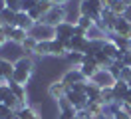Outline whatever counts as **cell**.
I'll use <instances>...</instances> for the list:
<instances>
[{
	"mask_svg": "<svg viewBox=\"0 0 131 119\" xmlns=\"http://www.w3.org/2000/svg\"><path fill=\"white\" fill-rule=\"evenodd\" d=\"M32 75H34L32 58H28V56L18 58L16 62H14V78H12V81H16L20 85H28L30 79H32Z\"/></svg>",
	"mask_w": 131,
	"mask_h": 119,
	"instance_id": "obj_1",
	"label": "cell"
},
{
	"mask_svg": "<svg viewBox=\"0 0 131 119\" xmlns=\"http://www.w3.org/2000/svg\"><path fill=\"white\" fill-rule=\"evenodd\" d=\"M101 10H103L101 0H82L80 2V16H88L95 24L101 20Z\"/></svg>",
	"mask_w": 131,
	"mask_h": 119,
	"instance_id": "obj_2",
	"label": "cell"
},
{
	"mask_svg": "<svg viewBox=\"0 0 131 119\" xmlns=\"http://www.w3.org/2000/svg\"><path fill=\"white\" fill-rule=\"evenodd\" d=\"M30 36L36 38L38 42H42V40H50V42H52V40H56V32H54V28L48 26L46 22H38L32 30H30Z\"/></svg>",
	"mask_w": 131,
	"mask_h": 119,
	"instance_id": "obj_3",
	"label": "cell"
},
{
	"mask_svg": "<svg viewBox=\"0 0 131 119\" xmlns=\"http://www.w3.org/2000/svg\"><path fill=\"white\" fill-rule=\"evenodd\" d=\"M66 18H68V12H66V6H54L50 10L48 14L44 16V22L52 26V28H56L58 24L66 22Z\"/></svg>",
	"mask_w": 131,
	"mask_h": 119,
	"instance_id": "obj_4",
	"label": "cell"
},
{
	"mask_svg": "<svg viewBox=\"0 0 131 119\" xmlns=\"http://www.w3.org/2000/svg\"><path fill=\"white\" fill-rule=\"evenodd\" d=\"M66 99H68V103H70V105H72V107H74L75 111L85 109V105H88V95H85V93H78V91L70 89V87H68Z\"/></svg>",
	"mask_w": 131,
	"mask_h": 119,
	"instance_id": "obj_5",
	"label": "cell"
},
{
	"mask_svg": "<svg viewBox=\"0 0 131 119\" xmlns=\"http://www.w3.org/2000/svg\"><path fill=\"white\" fill-rule=\"evenodd\" d=\"M60 81H62L64 85L72 87V85H75V83L88 81V79L83 78V73H82V70H80V68H70V70L66 71V73L62 75V78H60Z\"/></svg>",
	"mask_w": 131,
	"mask_h": 119,
	"instance_id": "obj_6",
	"label": "cell"
},
{
	"mask_svg": "<svg viewBox=\"0 0 131 119\" xmlns=\"http://www.w3.org/2000/svg\"><path fill=\"white\" fill-rule=\"evenodd\" d=\"M90 81L103 89V87H113V83L117 81V79L111 75V71H109V70H99L97 73H95V75L90 79Z\"/></svg>",
	"mask_w": 131,
	"mask_h": 119,
	"instance_id": "obj_7",
	"label": "cell"
},
{
	"mask_svg": "<svg viewBox=\"0 0 131 119\" xmlns=\"http://www.w3.org/2000/svg\"><path fill=\"white\" fill-rule=\"evenodd\" d=\"M54 32H56V38L58 40H62V42H70V40L74 38V22L66 20V22L58 24L56 28H54Z\"/></svg>",
	"mask_w": 131,
	"mask_h": 119,
	"instance_id": "obj_8",
	"label": "cell"
},
{
	"mask_svg": "<svg viewBox=\"0 0 131 119\" xmlns=\"http://www.w3.org/2000/svg\"><path fill=\"white\" fill-rule=\"evenodd\" d=\"M109 34H111V32H109ZM113 34L115 36H121V38H129L131 40V22H127L123 16H119V18L115 20Z\"/></svg>",
	"mask_w": 131,
	"mask_h": 119,
	"instance_id": "obj_9",
	"label": "cell"
},
{
	"mask_svg": "<svg viewBox=\"0 0 131 119\" xmlns=\"http://www.w3.org/2000/svg\"><path fill=\"white\" fill-rule=\"evenodd\" d=\"M66 93H68V85H64L60 79H58V81H52V83L48 85V95L52 97V99H56V101L64 99Z\"/></svg>",
	"mask_w": 131,
	"mask_h": 119,
	"instance_id": "obj_10",
	"label": "cell"
},
{
	"mask_svg": "<svg viewBox=\"0 0 131 119\" xmlns=\"http://www.w3.org/2000/svg\"><path fill=\"white\" fill-rule=\"evenodd\" d=\"M80 70H82L83 78L90 81V79H91V78H93V75H95V73L99 71V66L95 63V60H93V58H88V56H85V60H83V63L80 66Z\"/></svg>",
	"mask_w": 131,
	"mask_h": 119,
	"instance_id": "obj_11",
	"label": "cell"
},
{
	"mask_svg": "<svg viewBox=\"0 0 131 119\" xmlns=\"http://www.w3.org/2000/svg\"><path fill=\"white\" fill-rule=\"evenodd\" d=\"M10 85V91L16 95V99L20 101V105L24 107V105H30L28 103V91H26V85H20V83H16V81H8Z\"/></svg>",
	"mask_w": 131,
	"mask_h": 119,
	"instance_id": "obj_12",
	"label": "cell"
},
{
	"mask_svg": "<svg viewBox=\"0 0 131 119\" xmlns=\"http://www.w3.org/2000/svg\"><path fill=\"white\" fill-rule=\"evenodd\" d=\"M14 26H16V28H22V30H26V32H30L34 26H36V22L28 16V12L20 10V12L16 14V22H14Z\"/></svg>",
	"mask_w": 131,
	"mask_h": 119,
	"instance_id": "obj_13",
	"label": "cell"
},
{
	"mask_svg": "<svg viewBox=\"0 0 131 119\" xmlns=\"http://www.w3.org/2000/svg\"><path fill=\"white\" fill-rule=\"evenodd\" d=\"M88 42H90L88 38H78V36H74L70 42H64V44H66V48H68V52H82V54H85Z\"/></svg>",
	"mask_w": 131,
	"mask_h": 119,
	"instance_id": "obj_14",
	"label": "cell"
},
{
	"mask_svg": "<svg viewBox=\"0 0 131 119\" xmlns=\"http://www.w3.org/2000/svg\"><path fill=\"white\" fill-rule=\"evenodd\" d=\"M129 89H131L129 83L123 81V79H117V81L113 83V93H115V97H117V101H119V103H123V97H125V93H127Z\"/></svg>",
	"mask_w": 131,
	"mask_h": 119,
	"instance_id": "obj_15",
	"label": "cell"
},
{
	"mask_svg": "<svg viewBox=\"0 0 131 119\" xmlns=\"http://www.w3.org/2000/svg\"><path fill=\"white\" fill-rule=\"evenodd\" d=\"M85 113H88L90 117H99V115L105 113V107H103V103H99V101H88Z\"/></svg>",
	"mask_w": 131,
	"mask_h": 119,
	"instance_id": "obj_16",
	"label": "cell"
},
{
	"mask_svg": "<svg viewBox=\"0 0 131 119\" xmlns=\"http://www.w3.org/2000/svg\"><path fill=\"white\" fill-rule=\"evenodd\" d=\"M50 56H56V58H66L68 56V48H66V44L62 42V40H52V52H50Z\"/></svg>",
	"mask_w": 131,
	"mask_h": 119,
	"instance_id": "obj_17",
	"label": "cell"
},
{
	"mask_svg": "<svg viewBox=\"0 0 131 119\" xmlns=\"http://www.w3.org/2000/svg\"><path fill=\"white\" fill-rule=\"evenodd\" d=\"M99 101L103 103V107H109V105L117 103V97H115V93H113V87H103V89H101V99H99Z\"/></svg>",
	"mask_w": 131,
	"mask_h": 119,
	"instance_id": "obj_18",
	"label": "cell"
},
{
	"mask_svg": "<svg viewBox=\"0 0 131 119\" xmlns=\"http://www.w3.org/2000/svg\"><path fill=\"white\" fill-rule=\"evenodd\" d=\"M85 95H88V101H99L101 99V87H97L95 83L88 81V87H85ZM101 103V101H99Z\"/></svg>",
	"mask_w": 131,
	"mask_h": 119,
	"instance_id": "obj_19",
	"label": "cell"
},
{
	"mask_svg": "<svg viewBox=\"0 0 131 119\" xmlns=\"http://www.w3.org/2000/svg\"><path fill=\"white\" fill-rule=\"evenodd\" d=\"M50 52H52V42H50V40H42V42L36 44V52H34V56L46 58V56H50Z\"/></svg>",
	"mask_w": 131,
	"mask_h": 119,
	"instance_id": "obj_20",
	"label": "cell"
},
{
	"mask_svg": "<svg viewBox=\"0 0 131 119\" xmlns=\"http://www.w3.org/2000/svg\"><path fill=\"white\" fill-rule=\"evenodd\" d=\"M16 115H18L20 119H40L38 111L34 109L32 105H24V107H20V109L16 111Z\"/></svg>",
	"mask_w": 131,
	"mask_h": 119,
	"instance_id": "obj_21",
	"label": "cell"
},
{
	"mask_svg": "<svg viewBox=\"0 0 131 119\" xmlns=\"http://www.w3.org/2000/svg\"><path fill=\"white\" fill-rule=\"evenodd\" d=\"M30 36V32H26V30H22V28H16L14 26V30H12V34H10V42H14V44H24V40Z\"/></svg>",
	"mask_w": 131,
	"mask_h": 119,
	"instance_id": "obj_22",
	"label": "cell"
},
{
	"mask_svg": "<svg viewBox=\"0 0 131 119\" xmlns=\"http://www.w3.org/2000/svg\"><path fill=\"white\" fill-rule=\"evenodd\" d=\"M66 60H68V63H70L72 68H80L83 63V60H85V56H83L82 52H68Z\"/></svg>",
	"mask_w": 131,
	"mask_h": 119,
	"instance_id": "obj_23",
	"label": "cell"
},
{
	"mask_svg": "<svg viewBox=\"0 0 131 119\" xmlns=\"http://www.w3.org/2000/svg\"><path fill=\"white\" fill-rule=\"evenodd\" d=\"M101 52H103L109 60H113V62H115V58H117V54H119L117 46H115L111 40H107V38H105V44H103V50H101Z\"/></svg>",
	"mask_w": 131,
	"mask_h": 119,
	"instance_id": "obj_24",
	"label": "cell"
},
{
	"mask_svg": "<svg viewBox=\"0 0 131 119\" xmlns=\"http://www.w3.org/2000/svg\"><path fill=\"white\" fill-rule=\"evenodd\" d=\"M93 60H95V63L99 66V70H107V68L113 63V60H109V58H107L103 52H97V54L93 56Z\"/></svg>",
	"mask_w": 131,
	"mask_h": 119,
	"instance_id": "obj_25",
	"label": "cell"
},
{
	"mask_svg": "<svg viewBox=\"0 0 131 119\" xmlns=\"http://www.w3.org/2000/svg\"><path fill=\"white\" fill-rule=\"evenodd\" d=\"M75 24H78V26H82L85 32H90V30H93V28H95V22H93L91 18H88V16H78Z\"/></svg>",
	"mask_w": 131,
	"mask_h": 119,
	"instance_id": "obj_26",
	"label": "cell"
},
{
	"mask_svg": "<svg viewBox=\"0 0 131 119\" xmlns=\"http://www.w3.org/2000/svg\"><path fill=\"white\" fill-rule=\"evenodd\" d=\"M16 14H18V12L10 10V8H4V10L0 12V16H2L4 24H12V26H14V22H16Z\"/></svg>",
	"mask_w": 131,
	"mask_h": 119,
	"instance_id": "obj_27",
	"label": "cell"
},
{
	"mask_svg": "<svg viewBox=\"0 0 131 119\" xmlns=\"http://www.w3.org/2000/svg\"><path fill=\"white\" fill-rule=\"evenodd\" d=\"M36 44H38V40L32 38V36H28V38L24 40V44H22V50H24L26 54H34V52H36Z\"/></svg>",
	"mask_w": 131,
	"mask_h": 119,
	"instance_id": "obj_28",
	"label": "cell"
},
{
	"mask_svg": "<svg viewBox=\"0 0 131 119\" xmlns=\"http://www.w3.org/2000/svg\"><path fill=\"white\" fill-rule=\"evenodd\" d=\"M109 10H111V12H113V14L119 18V16L125 14V10H127V4H123L121 0H115V2H113V6L109 8Z\"/></svg>",
	"mask_w": 131,
	"mask_h": 119,
	"instance_id": "obj_29",
	"label": "cell"
},
{
	"mask_svg": "<svg viewBox=\"0 0 131 119\" xmlns=\"http://www.w3.org/2000/svg\"><path fill=\"white\" fill-rule=\"evenodd\" d=\"M36 6L40 8V12L44 16L48 14L50 10H52V8H54V2H52V0H38V4H36Z\"/></svg>",
	"mask_w": 131,
	"mask_h": 119,
	"instance_id": "obj_30",
	"label": "cell"
},
{
	"mask_svg": "<svg viewBox=\"0 0 131 119\" xmlns=\"http://www.w3.org/2000/svg\"><path fill=\"white\" fill-rule=\"evenodd\" d=\"M107 70L111 71V75H113L115 79H119V78H121V70H123V63H121V62H113L111 66H109V68H107Z\"/></svg>",
	"mask_w": 131,
	"mask_h": 119,
	"instance_id": "obj_31",
	"label": "cell"
},
{
	"mask_svg": "<svg viewBox=\"0 0 131 119\" xmlns=\"http://www.w3.org/2000/svg\"><path fill=\"white\" fill-rule=\"evenodd\" d=\"M10 95H12L10 85H8V83H2V85H0V103H4V101L10 97Z\"/></svg>",
	"mask_w": 131,
	"mask_h": 119,
	"instance_id": "obj_32",
	"label": "cell"
},
{
	"mask_svg": "<svg viewBox=\"0 0 131 119\" xmlns=\"http://www.w3.org/2000/svg\"><path fill=\"white\" fill-rule=\"evenodd\" d=\"M4 4H6V8L14 10V12H20V10H22V0H4Z\"/></svg>",
	"mask_w": 131,
	"mask_h": 119,
	"instance_id": "obj_33",
	"label": "cell"
},
{
	"mask_svg": "<svg viewBox=\"0 0 131 119\" xmlns=\"http://www.w3.org/2000/svg\"><path fill=\"white\" fill-rule=\"evenodd\" d=\"M111 119H131V111H127V109H117L115 113H111Z\"/></svg>",
	"mask_w": 131,
	"mask_h": 119,
	"instance_id": "obj_34",
	"label": "cell"
},
{
	"mask_svg": "<svg viewBox=\"0 0 131 119\" xmlns=\"http://www.w3.org/2000/svg\"><path fill=\"white\" fill-rule=\"evenodd\" d=\"M14 115V111L10 109L8 105H4V103H0V119H8Z\"/></svg>",
	"mask_w": 131,
	"mask_h": 119,
	"instance_id": "obj_35",
	"label": "cell"
},
{
	"mask_svg": "<svg viewBox=\"0 0 131 119\" xmlns=\"http://www.w3.org/2000/svg\"><path fill=\"white\" fill-rule=\"evenodd\" d=\"M36 4H38V0H22V10H24V12H30Z\"/></svg>",
	"mask_w": 131,
	"mask_h": 119,
	"instance_id": "obj_36",
	"label": "cell"
},
{
	"mask_svg": "<svg viewBox=\"0 0 131 119\" xmlns=\"http://www.w3.org/2000/svg\"><path fill=\"white\" fill-rule=\"evenodd\" d=\"M74 36H78V38H88V32L83 30L82 26H78V24L74 22Z\"/></svg>",
	"mask_w": 131,
	"mask_h": 119,
	"instance_id": "obj_37",
	"label": "cell"
},
{
	"mask_svg": "<svg viewBox=\"0 0 131 119\" xmlns=\"http://www.w3.org/2000/svg\"><path fill=\"white\" fill-rule=\"evenodd\" d=\"M123 109L131 111V89L125 93V97H123Z\"/></svg>",
	"mask_w": 131,
	"mask_h": 119,
	"instance_id": "obj_38",
	"label": "cell"
},
{
	"mask_svg": "<svg viewBox=\"0 0 131 119\" xmlns=\"http://www.w3.org/2000/svg\"><path fill=\"white\" fill-rule=\"evenodd\" d=\"M119 79H123V81H129V79H131V68H125V66H123L121 78H119Z\"/></svg>",
	"mask_w": 131,
	"mask_h": 119,
	"instance_id": "obj_39",
	"label": "cell"
},
{
	"mask_svg": "<svg viewBox=\"0 0 131 119\" xmlns=\"http://www.w3.org/2000/svg\"><path fill=\"white\" fill-rule=\"evenodd\" d=\"M121 63L125 66V68H131V50L123 54V60H121Z\"/></svg>",
	"mask_w": 131,
	"mask_h": 119,
	"instance_id": "obj_40",
	"label": "cell"
},
{
	"mask_svg": "<svg viewBox=\"0 0 131 119\" xmlns=\"http://www.w3.org/2000/svg\"><path fill=\"white\" fill-rule=\"evenodd\" d=\"M12 30H14V26H12V24H4V28H2V34H4V36L10 40V34H12Z\"/></svg>",
	"mask_w": 131,
	"mask_h": 119,
	"instance_id": "obj_41",
	"label": "cell"
},
{
	"mask_svg": "<svg viewBox=\"0 0 131 119\" xmlns=\"http://www.w3.org/2000/svg\"><path fill=\"white\" fill-rule=\"evenodd\" d=\"M123 18H125L127 22H131V6H127V10H125V14H123Z\"/></svg>",
	"mask_w": 131,
	"mask_h": 119,
	"instance_id": "obj_42",
	"label": "cell"
},
{
	"mask_svg": "<svg viewBox=\"0 0 131 119\" xmlns=\"http://www.w3.org/2000/svg\"><path fill=\"white\" fill-rule=\"evenodd\" d=\"M52 2H54V6H66L70 0H52Z\"/></svg>",
	"mask_w": 131,
	"mask_h": 119,
	"instance_id": "obj_43",
	"label": "cell"
},
{
	"mask_svg": "<svg viewBox=\"0 0 131 119\" xmlns=\"http://www.w3.org/2000/svg\"><path fill=\"white\" fill-rule=\"evenodd\" d=\"M113 2H115V0H101L103 8H111V6H113Z\"/></svg>",
	"mask_w": 131,
	"mask_h": 119,
	"instance_id": "obj_44",
	"label": "cell"
},
{
	"mask_svg": "<svg viewBox=\"0 0 131 119\" xmlns=\"http://www.w3.org/2000/svg\"><path fill=\"white\" fill-rule=\"evenodd\" d=\"M6 42H8V38H6V36H4V34H2V32H0V48L4 46V44H6Z\"/></svg>",
	"mask_w": 131,
	"mask_h": 119,
	"instance_id": "obj_45",
	"label": "cell"
},
{
	"mask_svg": "<svg viewBox=\"0 0 131 119\" xmlns=\"http://www.w3.org/2000/svg\"><path fill=\"white\" fill-rule=\"evenodd\" d=\"M2 28H4V20H2V16H0V32H2Z\"/></svg>",
	"mask_w": 131,
	"mask_h": 119,
	"instance_id": "obj_46",
	"label": "cell"
},
{
	"mask_svg": "<svg viewBox=\"0 0 131 119\" xmlns=\"http://www.w3.org/2000/svg\"><path fill=\"white\" fill-rule=\"evenodd\" d=\"M123 4H127V6H131V0H121Z\"/></svg>",
	"mask_w": 131,
	"mask_h": 119,
	"instance_id": "obj_47",
	"label": "cell"
},
{
	"mask_svg": "<svg viewBox=\"0 0 131 119\" xmlns=\"http://www.w3.org/2000/svg\"><path fill=\"white\" fill-rule=\"evenodd\" d=\"M8 119H20V117H18L16 113H14V115H12V117H8Z\"/></svg>",
	"mask_w": 131,
	"mask_h": 119,
	"instance_id": "obj_48",
	"label": "cell"
},
{
	"mask_svg": "<svg viewBox=\"0 0 131 119\" xmlns=\"http://www.w3.org/2000/svg\"><path fill=\"white\" fill-rule=\"evenodd\" d=\"M68 119H80V117H78V115H72V117H68Z\"/></svg>",
	"mask_w": 131,
	"mask_h": 119,
	"instance_id": "obj_49",
	"label": "cell"
},
{
	"mask_svg": "<svg viewBox=\"0 0 131 119\" xmlns=\"http://www.w3.org/2000/svg\"><path fill=\"white\" fill-rule=\"evenodd\" d=\"M88 119H95V117H88Z\"/></svg>",
	"mask_w": 131,
	"mask_h": 119,
	"instance_id": "obj_50",
	"label": "cell"
}]
</instances>
